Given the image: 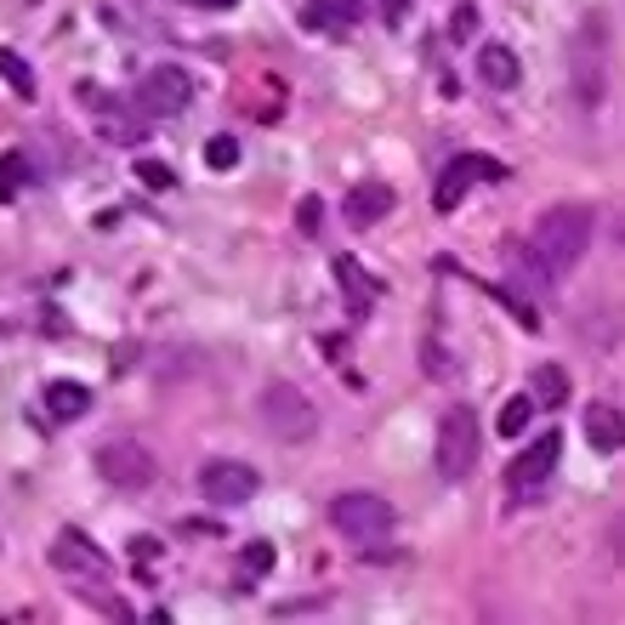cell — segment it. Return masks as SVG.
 I'll list each match as a JSON object with an SVG mask.
<instances>
[{
	"label": "cell",
	"mask_w": 625,
	"mask_h": 625,
	"mask_svg": "<svg viewBox=\"0 0 625 625\" xmlns=\"http://www.w3.org/2000/svg\"><path fill=\"white\" fill-rule=\"evenodd\" d=\"M586 245H591V211L586 205H552V211H540L535 234H529V250L552 273H568L574 262L586 257Z\"/></svg>",
	"instance_id": "6da1fadb"
},
{
	"label": "cell",
	"mask_w": 625,
	"mask_h": 625,
	"mask_svg": "<svg viewBox=\"0 0 625 625\" xmlns=\"http://www.w3.org/2000/svg\"><path fill=\"white\" fill-rule=\"evenodd\" d=\"M568 74H574V97H580V109L603 103V91H609V23L597 17V12L580 23V29H574Z\"/></svg>",
	"instance_id": "7a4b0ae2"
},
{
	"label": "cell",
	"mask_w": 625,
	"mask_h": 625,
	"mask_svg": "<svg viewBox=\"0 0 625 625\" xmlns=\"http://www.w3.org/2000/svg\"><path fill=\"white\" fill-rule=\"evenodd\" d=\"M262 427L279 443H308L318 433V410L296 382H267L262 387Z\"/></svg>",
	"instance_id": "3957f363"
},
{
	"label": "cell",
	"mask_w": 625,
	"mask_h": 625,
	"mask_svg": "<svg viewBox=\"0 0 625 625\" xmlns=\"http://www.w3.org/2000/svg\"><path fill=\"white\" fill-rule=\"evenodd\" d=\"M97 472H103V484H114V489H125V495L160 484L154 449H142L137 438H103V443H97Z\"/></svg>",
	"instance_id": "277c9868"
},
{
	"label": "cell",
	"mask_w": 625,
	"mask_h": 625,
	"mask_svg": "<svg viewBox=\"0 0 625 625\" xmlns=\"http://www.w3.org/2000/svg\"><path fill=\"white\" fill-rule=\"evenodd\" d=\"M392 523H398V512L387 507L382 495H336V500H330V529H336L341 540H353V546L387 540Z\"/></svg>",
	"instance_id": "5b68a950"
},
{
	"label": "cell",
	"mask_w": 625,
	"mask_h": 625,
	"mask_svg": "<svg viewBox=\"0 0 625 625\" xmlns=\"http://www.w3.org/2000/svg\"><path fill=\"white\" fill-rule=\"evenodd\" d=\"M433 461L449 484H461L472 466H478V415L466 404H455L443 421H438V443H433Z\"/></svg>",
	"instance_id": "8992f818"
},
{
	"label": "cell",
	"mask_w": 625,
	"mask_h": 625,
	"mask_svg": "<svg viewBox=\"0 0 625 625\" xmlns=\"http://www.w3.org/2000/svg\"><path fill=\"white\" fill-rule=\"evenodd\" d=\"M193 103V74L177 68V63H154L137 80V109L148 120H171V114H183Z\"/></svg>",
	"instance_id": "52a82bcc"
},
{
	"label": "cell",
	"mask_w": 625,
	"mask_h": 625,
	"mask_svg": "<svg viewBox=\"0 0 625 625\" xmlns=\"http://www.w3.org/2000/svg\"><path fill=\"white\" fill-rule=\"evenodd\" d=\"M52 568L63 574V580H74V586H103L109 580V552L97 540H86L80 529H63L58 540H52Z\"/></svg>",
	"instance_id": "ba28073f"
},
{
	"label": "cell",
	"mask_w": 625,
	"mask_h": 625,
	"mask_svg": "<svg viewBox=\"0 0 625 625\" xmlns=\"http://www.w3.org/2000/svg\"><path fill=\"white\" fill-rule=\"evenodd\" d=\"M257 489H262V478H257V466H245V461H205L199 466V495H205L211 507H245Z\"/></svg>",
	"instance_id": "9c48e42d"
},
{
	"label": "cell",
	"mask_w": 625,
	"mask_h": 625,
	"mask_svg": "<svg viewBox=\"0 0 625 625\" xmlns=\"http://www.w3.org/2000/svg\"><path fill=\"white\" fill-rule=\"evenodd\" d=\"M563 461V433H540L529 449H517V461L507 466V489L512 495H535Z\"/></svg>",
	"instance_id": "30bf717a"
},
{
	"label": "cell",
	"mask_w": 625,
	"mask_h": 625,
	"mask_svg": "<svg viewBox=\"0 0 625 625\" xmlns=\"http://www.w3.org/2000/svg\"><path fill=\"white\" fill-rule=\"evenodd\" d=\"M478 177H500V165H489V160H478V154H455L443 165V177H438V188H433V205L449 216L466 199V188L478 183Z\"/></svg>",
	"instance_id": "8fae6325"
},
{
	"label": "cell",
	"mask_w": 625,
	"mask_h": 625,
	"mask_svg": "<svg viewBox=\"0 0 625 625\" xmlns=\"http://www.w3.org/2000/svg\"><path fill=\"white\" fill-rule=\"evenodd\" d=\"M142 125H148V114L142 109H125L120 97H103V103H97V132H103L109 142H142Z\"/></svg>",
	"instance_id": "7c38bea8"
},
{
	"label": "cell",
	"mask_w": 625,
	"mask_h": 625,
	"mask_svg": "<svg viewBox=\"0 0 625 625\" xmlns=\"http://www.w3.org/2000/svg\"><path fill=\"white\" fill-rule=\"evenodd\" d=\"M507 273H512V285H523L529 296H552V279H558V273L529 250V239H523V245H507Z\"/></svg>",
	"instance_id": "4fadbf2b"
},
{
	"label": "cell",
	"mask_w": 625,
	"mask_h": 625,
	"mask_svg": "<svg viewBox=\"0 0 625 625\" xmlns=\"http://www.w3.org/2000/svg\"><path fill=\"white\" fill-rule=\"evenodd\" d=\"M392 211V188L387 183H359L353 193H347V205H341V216L353 222V228H375Z\"/></svg>",
	"instance_id": "5bb4252c"
},
{
	"label": "cell",
	"mask_w": 625,
	"mask_h": 625,
	"mask_svg": "<svg viewBox=\"0 0 625 625\" xmlns=\"http://www.w3.org/2000/svg\"><path fill=\"white\" fill-rule=\"evenodd\" d=\"M302 23L318 35H353L359 29V0H308Z\"/></svg>",
	"instance_id": "9a60e30c"
},
{
	"label": "cell",
	"mask_w": 625,
	"mask_h": 625,
	"mask_svg": "<svg viewBox=\"0 0 625 625\" xmlns=\"http://www.w3.org/2000/svg\"><path fill=\"white\" fill-rule=\"evenodd\" d=\"M336 279L347 285V302H353V313H370V302L387 290L382 279H375V273L359 267V257H336Z\"/></svg>",
	"instance_id": "2e32d148"
},
{
	"label": "cell",
	"mask_w": 625,
	"mask_h": 625,
	"mask_svg": "<svg viewBox=\"0 0 625 625\" xmlns=\"http://www.w3.org/2000/svg\"><path fill=\"white\" fill-rule=\"evenodd\" d=\"M478 80L495 86V91H512L523 80V68H517V58L507 52V46H484L478 52Z\"/></svg>",
	"instance_id": "e0dca14e"
},
{
	"label": "cell",
	"mask_w": 625,
	"mask_h": 625,
	"mask_svg": "<svg viewBox=\"0 0 625 625\" xmlns=\"http://www.w3.org/2000/svg\"><path fill=\"white\" fill-rule=\"evenodd\" d=\"M586 438L603 449V455H614V449H620V410L603 404V398H597V404H586Z\"/></svg>",
	"instance_id": "ac0fdd59"
},
{
	"label": "cell",
	"mask_w": 625,
	"mask_h": 625,
	"mask_svg": "<svg viewBox=\"0 0 625 625\" xmlns=\"http://www.w3.org/2000/svg\"><path fill=\"white\" fill-rule=\"evenodd\" d=\"M46 410H52L58 421H74V415L91 410V392L80 382H52V387H46Z\"/></svg>",
	"instance_id": "d6986e66"
},
{
	"label": "cell",
	"mask_w": 625,
	"mask_h": 625,
	"mask_svg": "<svg viewBox=\"0 0 625 625\" xmlns=\"http://www.w3.org/2000/svg\"><path fill=\"white\" fill-rule=\"evenodd\" d=\"M529 398H535V410H558L563 398H568V375H563L558 364H540V370H535Z\"/></svg>",
	"instance_id": "ffe728a7"
},
{
	"label": "cell",
	"mask_w": 625,
	"mask_h": 625,
	"mask_svg": "<svg viewBox=\"0 0 625 625\" xmlns=\"http://www.w3.org/2000/svg\"><path fill=\"white\" fill-rule=\"evenodd\" d=\"M529 421H535V398H529V392H517V398H507V404H500V433H507V438H517Z\"/></svg>",
	"instance_id": "44dd1931"
},
{
	"label": "cell",
	"mask_w": 625,
	"mask_h": 625,
	"mask_svg": "<svg viewBox=\"0 0 625 625\" xmlns=\"http://www.w3.org/2000/svg\"><path fill=\"white\" fill-rule=\"evenodd\" d=\"M0 80L17 86V97H35V74H29V63H23L12 46H0Z\"/></svg>",
	"instance_id": "7402d4cb"
},
{
	"label": "cell",
	"mask_w": 625,
	"mask_h": 625,
	"mask_svg": "<svg viewBox=\"0 0 625 625\" xmlns=\"http://www.w3.org/2000/svg\"><path fill=\"white\" fill-rule=\"evenodd\" d=\"M239 574H245V580H267V574H273V546L267 540H250L245 558H239Z\"/></svg>",
	"instance_id": "603a6c76"
},
{
	"label": "cell",
	"mask_w": 625,
	"mask_h": 625,
	"mask_svg": "<svg viewBox=\"0 0 625 625\" xmlns=\"http://www.w3.org/2000/svg\"><path fill=\"white\" fill-rule=\"evenodd\" d=\"M23 183H29V160H23L17 148H12V154L0 160V199H17V188H23Z\"/></svg>",
	"instance_id": "cb8c5ba5"
},
{
	"label": "cell",
	"mask_w": 625,
	"mask_h": 625,
	"mask_svg": "<svg viewBox=\"0 0 625 625\" xmlns=\"http://www.w3.org/2000/svg\"><path fill=\"white\" fill-rule=\"evenodd\" d=\"M205 165H211V171H234V165H239V137H228V132L211 137V142H205Z\"/></svg>",
	"instance_id": "d4e9b609"
},
{
	"label": "cell",
	"mask_w": 625,
	"mask_h": 625,
	"mask_svg": "<svg viewBox=\"0 0 625 625\" xmlns=\"http://www.w3.org/2000/svg\"><path fill=\"white\" fill-rule=\"evenodd\" d=\"M137 183H148V188H171L177 177H171V165H165V160H137Z\"/></svg>",
	"instance_id": "484cf974"
},
{
	"label": "cell",
	"mask_w": 625,
	"mask_h": 625,
	"mask_svg": "<svg viewBox=\"0 0 625 625\" xmlns=\"http://www.w3.org/2000/svg\"><path fill=\"white\" fill-rule=\"evenodd\" d=\"M318 222H324V205H318V199H302V211H296V228H302V234H318Z\"/></svg>",
	"instance_id": "4316f807"
},
{
	"label": "cell",
	"mask_w": 625,
	"mask_h": 625,
	"mask_svg": "<svg viewBox=\"0 0 625 625\" xmlns=\"http://www.w3.org/2000/svg\"><path fill=\"white\" fill-rule=\"evenodd\" d=\"M97 614H103V620H132V609H125L120 597H103V603H97Z\"/></svg>",
	"instance_id": "83f0119b"
},
{
	"label": "cell",
	"mask_w": 625,
	"mask_h": 625,
	"mask_svg": "<svg viewBox=\"0 0 625 625\" xmlns=\"http://www.w3.org/2000/svg\"><path fill=\"white\" fill-rule=\"evenodd\" d=\"M375 7H382V17H387V23H398V17H410V0H375Z\"/></svg>",
	"instance_id": "f1b7e54d"
},
{
	"label": "cell",
	"mask_w": 625,
	"mask_h": 625,
	"mask_svg": "<svg viewBox=\"0 0 625 625\" xmlns=\"http://www.w3.org/2000/svg\"><path fill=\"white\" fill-rule=\"evenodd\" d=\"M472 29H478V12H455V29H449V35H455V40H466Z\"/></svg>",
	"instance_id": "f546056e"
},
{
	"label": "cell",
	"mask_w": 625,
	"mask_h": 625,
	"mask_svg": "<svg viewBox=\"0 0 625 625\" xmlns=\"http://www.w3.org/2000/svg\"><path fill=\"white\" fill-rule=\"evenodd\" d=\"M132 558H142V563H148V558H160V540H148V535H137V540H132Z\"/></svg>",
	"instance_id": "4dcf8cb0"
},
{
	"label": "cell",
	"mask_w": 625,
	"mask_h": 625,
	"mask_svg": "<svg viewBox=\"0 0 625 625\" xmlns=\"http://www.w3.org/2000/svg\"><path fill=\"white\" fill-rule=\"evenodd\" d=\"M188 7H199V12H228V7H239V0H188Z\"/></svg>",
	"instance_id": "1f68e13d"
}]
</instances>
